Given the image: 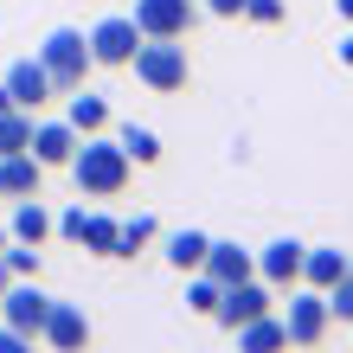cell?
Returning a JSON list of instances; mask_svg holds the SVG:
<instances>
[{
	"label": "cell",
	"instance_id": "8992f818",
	"mask_svg": "<svg viewBox=\"0 0 353 353\" xmlns=\"http://www.w3.org/2000/svg\"><path fill=\"white\" fill-rule=\"evenodd\" d=\"M46 308H52V296H46L32 276H13L7 289H0V315H7V327H19L26 341H39V327H46Z\"/></svg>",
	"mask_w": 353,
	"mask_h": 353
},
{
	"label": "cell",
	"instance_id": "cb8c5ba5",
	"mask_svg": "<svg viewBox=\"0 0 353 353\" xmlns=\"http://www.w3.org/2000/svg\"><path fill=\"white\" fill-rule=\"evenodd\" d=\"M141 244H154V219H148V212H135L129 225H122V244H116V257H135Z\"/></svg>",
	"mask_w": 353,
	"mask_h": 353
},
{
	"label": "cell",
	"instance_id": "d4e9b609",
	"mask_svg": "<svg viewBox=\"0 0 353 353\" xmlns=\"http://www.w3.org/2000/svg\"><path fill=\"white\" fill-rule=\"evenodd\" d=\"M0 263H7L13 276H39V244H19V251H13V238H7V251H0Z\"/></svg>",
	"mask_w": 353,
	"mask_h": 353
},
{
	"label": "cell",
	"instance_id": "603a6c76",
	"mask_svg": "<svg viewBox=\"0 0 353 353\" xmlns=\"http://www.w3.org/2000/svg\"><path fill=\"white\" fill-rule=\"evenodd\" d=\"M186 308H193V315H212L219 308V283L205 276V270H193V283H186Z\"/></svg>",
	"mask_w": 353,
	"mask_h": 353
},
{
	"label": "cell",
	"instance_id": "3957f363",
	"mask_svg": "<svg viewBox=\"0 0 353 353\" xmlns=\"http://www.w3.org/2000/svg\"><path fill=\"white\" fill-rule=\"evenodd\" d=\"M283 327H289V347H321V341H327V327H334L327 289L296 283V289H289V315H283Z\"/></svg>",
	"mask_w": 353,
	"mask_h": 353
},
{
	"label": "cell",
	"instance_id": "e0dca14e",
	"mask_svg": "<svg viewBox=\"0 0 353 353\" xmlns=\"http://www.w3.org/2000/svg\"><path fill=\"white\" fill-rule=\"evenodd\" d=\"M7 238H13V244H46V238H52V212L39 205V193L13 205V225H7Z\"/></svg>",
	"mask_w": 353,
	"mask_h": 353
},
{
	"label": "cell",
	"instance_id": "52a82bcc",
	"mask_svg": "<svg viewBox=\"0 0 353 353\" xmlns=\"http://www.w3.org/2000/svg\"><path fill=\"white\" fill-rule=\"evenodd\" d=\"M257 315H270V283L263 276H244V283H225L219 289V308H212L219 327H232V334H238V327L257 321Z\"/></svg>",
	"mask_w": 353,
	"mask_h": 353
},
{
	"label": "cell",
	"instance_id": "2e32d148",
	"mask_svg": "<svg viewBox=\"0 0 353 353\" xmlns=\"http://www.w3.org/2000/svg\"><path fill=\"white\" fill-rule=\"evenodd\" d=\"M347 263H353V257L341 251V244H308V251H302V283H308V289H334Z\"/></svg>",
	"mask_w": 353,
	"mask_h": 353
},
{
	"label": "cell",
	"instance_id": "5b68a950",
	"mask_svg": "<svg viewBox=\"0 0 353 353\" xmlns=\"http://www.w3.org/2000/svg\"><path fill=\"white\" fill-rule=\"evenodd\" d=\"M90 39V65H135V46H141V26H135V13H110V19H97V26L84 32Z\"/></svg>",
	"mask_w": 353,
	"mask_h": 353
},
{
	"label": "cell",
	"instance_id": "ffe728a7",
	"mask_svg": "<svg viewBox=\"0 0 353 353\" xmlns=\"http://www.w3.org/2000/svg\"><path fill=\"white\" fill-rule=\"evenodd\" d=\"M19 148H32V110H0V154H19Z\"/></svg>",
	"mask_w": 353,
	"mask_h": 353
},
{
	"label": "cell",
	"instance_id": "4dcf8cb0",
	"mask_svg": "<svg viewBox=\"0 0 353 353\" xmlns=\"http://www.w3.org/2000/svg\"><path fill=\"white\" fill-rule=\"evenodd\" d=\"M0 110H13V97H7V77H0Z\"/></svg>",
	"mask_w": 353,
	"mask_h": 353
},
{
	"label": "cell",
	"instance_id": "ba28073f",
	"mask_svg": "<svg viewBox=\"0 0 353 353\" xmlns=\"http://www.w3.org/2000/svg\"><path fill=\"white\" fill-rule=\"evenodd\" d=\"M52 232H65L71 244H84V251H97V257H116V244H122V225L110 219V212H65V219H52Z\"/></svg>",
	"mask_w": 353,
	"mask_h": 353
},
{
	"label": "cell",
	"instance_id": "6da1fadb",
	"mask_svg": "<svg viewBox=\"0 0 353 353\" xmlns=\"http://www.w3.org/2000/svg\"><path fill=\"white\" fill-rule=\"evenodd\" d=\"M129 148L122 141H110V135H77V154H71V180L84 186V193H97V199H116L122 186H129Z\"/></svg>",
	"mask_w": 353,
	"mask_h": 353
},
{
	"label": "cell",
	"instance_id": "7c38bea8",
	"mask_svg": "<svg viewBox=\"0 0 353 353\" xmlns=\"http://www.w3.org/2000/svg\"><path fill=\"white\" fill-rule=\"evenodd\" d=\"M205 276H212L219 289L225 283H244V276H257V257L251 251H244V244H232V238H212V244H205Z\"/></svg>",
	"mask_w": 353,
	"mask_h": 353
},
{
	"label": "cell",
	"instance_id": "277c9868",
	"mask_svg": "<svg viewBox=\"0 0 353 353\" xmlns=\"http://www.w3.org/2000/svg\"><path fill=\"white\" fill-rule=\"evenodd\" d=\"M135 77L148 90H186V46L180 39H141L135 46Z\"/></svg>",
	"mask_w": 353,
	"mask_h": 353
},
{
	"label": "cell",
	"instance_id": "7402d4cb",
	"mask_svg": "<svg viewBox=\"0 0 353 353\" xmlns=\"http://www.w3.org/2000/svg\"><path fill=\"white\" fill-rule=\"evenodd\" d=\"M205 244H212L205 232H174V238H168V263H174V270H199V263H205Z\"/></svg>",
	"mask_w": 353,
	"mask_h": 353
},
{
	"label": "cell",
	"instance_id": "30bf717a",
	"mask_svg": "<svg viewBox=\"0 0 353 353\" xmlns=\"http://www.w3.org/2000/svg\"><path fill=\"white\" fill-rule=\"evenodd\" d=\"M302 251H308V244H296V238H270L257 251V276L270 289H296L302 283Z\"/></svg>",
	"mask_w": 353,
	"mask_h": 353
},
{
	"label": "cell",
	"instance_id": "5bb4252c",
	"mask_svg": "<svg viewBox=\"0 0 353 353\" xmlns=\"http://www.w3.org/2000/svg\"><path fill=\"white\" fill-rule=\"evenodd\" d=\"M39 180H46V161H39L32 148L0 154V193H7V199H32V193H39Z\"/></svg>",
	"mask_w": 353,
	"mask_h": 353
},
{
	"label": "cell",
	"instance_id": "8fae6325",
	"mask_svg": "<svg viewBox=\"0 0 353 353\" xmlns=\"http://www.w3.org/2000/svg\"><path fill=\"white\" fill-rule=\"evenodd\" d=\"M39 341H52L58 353H77V347L90 341V321H84V308L52 296V308H46V327H39Z\"/></svg>",
	"mask_w": 353,
	"mask_h": 353
},
{
	"label": "cell",
	"instance_id": "ac0fdd59",
	"mask_svg": "<svg viewBox=\"0 0 353 353\" xmlns=\"http://www.w3.org/2000/svg\"><path fill=\"white\" fill-rule=\"evenodd\" d=\"M238 347H244V353H276V347H289V327H283L276 315H257V321L238 327Z\"/></svg>",
	"mask_w": 353,
	"mask_h": 353
},
{
	"label": "cell",
	"instance_id": "83f0119b",
	"mask_svg": "<svg viewBox=\"0 0 353 353\" xmlns=\"http://www.w3.org/2000/svg\"><path fill=\"white\" fill-rule=\"evenodd\" d=\"M199 7L212 13V19H238V13H244V0H199Z\"/></svg>",
	"mask_w": 353,
	"mask_h": 353
},
{
	"label": "cell",
	"instance_id": "44dd1931",
	"mask_svg": "<svg viewBox=\"0 0 353 353\" xmlns=\"http://www.w3.org/2000/svg\"><path fill=\"white\" fill-rule=\"evenodd\" d=\"M116 141L129 148V161H141V168H148V161H161V135L148 129V122H122V129H116Z\"/></svg>",
	"mask_w": 353,
	"mask_h": 353
},
{
	"label": "cell",
	"instance_id": "9c48e42d",
	"mask_svg": "<svg viewBox=\"0 0 353 353\" xmlns=\"http://www.w3.org/2000/svg\"><path fill=\"white\" fill-rule=\"evenodd\" d=\"M193 19H199L193 0H135L141 39H186V32H193Z\"/></svg>",
	"mask_w": 353,
	"mask_h": 353
},
{
	"label": "cell",
	"instance_id": "1f68e13d",
	"mask_svg": "<svg viewBox=\"0 0 353 353\" xmlns=\"http://www.w3.org/2000/svg\"><path fill=\"white\" fill-rule=\"evenodd\" d=\"M334 7H341V19H353V0H334Z\"/></svg>",
	"mask_w": 353,
	"mask_h": 353
},
{
	"label": "cell",
	"instance_id": "484cf974",
	"mask_svg": "<svg viewBox=\"0 0 353 353\" xmlns=\"http://www.w3.org/2000/svg\"><path fill=\"white\" fill-rule=\"evenodd\" d=\"M327 308H334V321H353V263L341 270V283L327 289Z\"/></svg>",
	"mask_w": 353,
	"mask_h": 353
},
{
	"label": "cell",
	"instance_id": "f1b7e54d",
	"mask_svg": "<svg viewBox=\"0 0 353 353\" xmlns=\"http://www.w3.org/2000/svg\"><path fill=\"white\" fill-rule=\"evenodd\" d=\"M26 347H32V341L19 334V327H0V353H26Z\"/></svg>",
	"mask_w": 353,
	"mask_h": 353
},
{
	"label": "cell",
	"instance_id": "f546056e",
	"mask_svg": "<svg viewBox=\"0 0 353 353\" xmlns=\"http://www.w3.org/2000/svg\"><path fill=\"white\" fill-rule=\"evenodd\" d=\"M341 65H353V32H347V39H341Z\"/></svg>",
	"mask_w": 353,
	"mask_h": 353
},
{
	"label": "cell",
	"instance_id": "4fadbf2b",
	"mask_svg": "<svg viewBox=\"0 0 353 353\" xmlns=\"http://www.w3.org/2000/svg\"><path fill=\"white\" fill-rule=\"evenodd\" d=\"M7 97L19 103V110H39V103H52L58 90H52V77H46L39 58H19V65H7Z\"/></svg>",
	"mask_w": 353,
	"mask_h": 353
},
{
	"label": "cell",
	"instance_id": "7a4b0ae2",
	"mask_svg": "<svg viewBox=\"0 0 353 353\" xmlns=\"http://www.w3.org/2000/svg\"><path fill=\"white\" fill-rule=\"evenodd\" d=\"M39 65H46V77H52V90H58V97L84 90V71H90V39L77 32V26H52V32H46V46H39Z\"/></svg>",
	"mask_w": 353,
	"mask_h": 353
},
{
	"label": "cell",
	"instance_id": "d6986e66",
	"mask_svg": "<svg viewBox=\"0 0 353 353\" xmlns=\"http://www.w3.org/2000/svg\"><path fill=\"white\" fill-rule=\"evenodd\" d=\"M71 129L77 135H97V129H110V103H103V97H90V90H71Z\"/></svg>",
	"mask_w": 353,
	"mask_h": 353
},
{
	"label": "cell",
	"instance_id": "d6a6232c",
	"mask_svg": "<svg viewBox=\"0 0 353 353\" xmlns=\"http://www.w3.org/2000/svg\"><path fill=\"white\" fill-rule=\"evenodd\" d=\"M0 251H7V225H0Z\"/></svg>",
	"mask_w": 353,
	"mask_h": 353
},
{
	"label": "cell",
	"instance_id": "9a60e30c",
	"mask_svg": "<svg viewBox=\"0 0 353 353\" xmlns=\"http://www.w3.org/2000/svg\"><path fill=\"white\" fill-rule=\"evenodd\" d=\"M32 154L46 161V168H71L77 129H71V122H32Z\"/></svg>",
	"mask_w": 353,
	"mask_h": 353
},
{
	"label": "cell",
	"instance_id": "4316f807",
	"mask_svg": "<svg viewBox=\"0 0 353 353\" xmlns=\"http://www.w3.org/2000/svg\"><path fill=\"white\" fill-rule=\"evenodd\" d=\"M244 19H257V26H283V0H244Z\"/></svg>",
	"mask_w": 353,
	"mask_h": 353
}]
</instances>
